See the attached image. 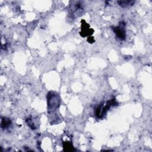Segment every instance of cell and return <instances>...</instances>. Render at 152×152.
Wrapping results in <instances>:
<instances>
[{"label":"cell","mask_w":152,"mask_h":152,"mask_svg":"<svg viewBox=\"0 0 152 152\" xmlns=\"http://www.w3.org/2000/svg\"><path fill=\"white\" fill-rule=\"evenodd\" d=\"M47 102L49 110H54L59 106L60 99L57 94L53 92H49L47 94Z\"/></svg>","instance_id":"cell-1"},{"label":"cell","mask_w":152,"mask_h":152,"mask_svg":"<svg viewBox=\"0 0 152 152\" xmlns=\"http://www.w3.org/2000/svg\"><path fill=\"white\" fill-rule=\"evenodd\" d=\"M113 102L115 100H111V101H107L105 104H100L97 109H96V114L98 118H102L104 113H106V111L109 109L110 106L111 105H113Z\"/></svg>","instance_id":"cell-2"},{"label":"cell","mask_w":152,"mask_h":152,"mask_svg":"<svg viewBox=\"0 0 152 152\" xmlns=\"http://www.w3.org/2000/svg\"><path fill=\"white\" fill-rule=\"evenodd\" d=\"M125 27V23L124 21L120 23L119 26L117 27H113L112 30L115 33L116 37L121 40H124L125 39L126 37V34H125V31L124 29Z\"/></svg>","instance_id":"cell-3"},{"label":"cell","mask_w":152,"mask_h":152,"mask_svg":"<svg viewBox=\"0 0 152 152\" xmlns=\"http://www.w3.org/2000/svg\"><path fill=\"white\" fill-rule=\"evenodd\" d=\"M11 124V121L9 118L2 117L1 118V128L2 129H5L8 128Z\"/></svg>","instance_id":"cell-4"},{"label":"cell","mask_w":152,"mask_h":152,"mask_svg":"<svg viewBox=\"0 0 152 152\" xmlns=\"http://www.w3.org/2000/svg\"><path fill=\"white\" fill-rule=\"evenodd\" d=\"M134 3V1H118V4L121 6L122 7L125 8L129 6H132Z\"/></svg>","instance_id":"cell-5"},{"label":"cell","mask_w":152,"mask_h":152,"mask_svg":"<svg viewBox=\"0 0 152 152\" xmlns=\"http://www.w3.org/2000/svg\"><path fill=\"white\" fill-rule=\"evenodd\" d=\"M64 148H66V150H71V148L72 147H71V144H69L68 142H66L64 143Z\"/></svg>","instance_id":"cell-6"}]
</instances>
